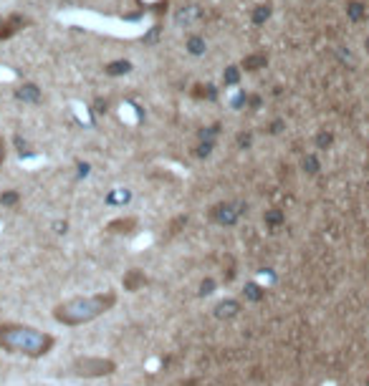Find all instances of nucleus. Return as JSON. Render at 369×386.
I'll list each match as a JSON object with an SVG mask.
<instances>
[{"label":"nucleus","instance_id":"obj_29","mask_svg":"<svg viewBox=\"0 0 369 386\" xmlns=\"http://www.w3.org/2000/svg\"><path fill=\"white\" fill-rule=\"evenodd\" d=\"M245 101H248V104H251L253 109H258V106H261V99H258V96H248Z\"/></svg>","mask_w":369,"mask_h":386},{"label":"nucleus","instance_id":"obj_8","mask_svg":"<svg viewBox=\"0 0 369 386\" xmlns=\"http://www.w3.org/2000/svg\"><path fill=\"white\" fill-rule=\"evenodd\" d=\"M142 285H147V278H144L142 270H129V273L124 275V288H127V290H139Z\"/></svg>","mask_w":369,"mask_h":386},{"label":"nucleus","instance_id":"obj_6","mask_svg":"<svg viewBox=\"0 0 369 386\" xmlns=\"http://www.w3.org/2000/svg\"><path fill=\"white\" fill-rule=\"evenodd\" d=\"M266 63H268V56L266 53H248L240 61V68H245V71H261V68H266Z\"/></svg>","mask_w":369,"mask_h":386},{"label":"nucleus","instance_id":"obj_28","mask_svg":"<svg viewBox=\"0 0 369 386\" xmlns=\"http://www.w3.org/2000/svg\"><path fill=\"white\" fill-rule=\"evenodd\" d=\"M89 169H91V167H89L86 162H79V174H81V177H86V174H89Z\"/></svg>","mask_w":369,"mask_h":386},{"label":"nucleus","instance_id":"obj_27","mask_svg":"<svg viewBox=\"0 0 369 386\" xmlns=\"http://www.w3.org/2000/svg\"><path fill=\"white\" fill-rule=\"evenodd\" d=\"M245 99H248L245 94H240V96H235V99H233V106H235V109H238V106H243V104H245Z\"/></svg>","mask_w":369,"mask_h":386},{"label":"nucleus","instance_id":"obj_4","mask_svg":"<svg viewBox=\"0 0 369 386\" xmlns=\"http://www.w3.org/2000/svg\"><path fill=\"white\" fill-rule=\"evenodd\" d=\"M238 217H240V207L233 205V202H223V205L213 207V220L220 222V225H235Z\"/></svg>","mask_w":369,"mask_h":386},{"label":"nucleus","instance_id":"obj_33","mask_svg":"<svg viewBox=\"0 0 369 386\" xmlns=\"http://www.w3.org/2000/svg\"><path fill=\"white\" fill-rule=\"evenodd\" d=\"M364 48H366V53H369V36H366V41H364Z\"/></svg>","mask_w":369,"mask_h":386},{"label":"nucleus","instance_id":"obj_7","mask_svg":"<svg viewBox=\"0 0 369 386\" xmlns=\"http://www.w3.org/2000/svg\"><path fill=\"white\" fill-rule=\"evenodd\" d=\"M238 311H240L238 300H220L215 305V316L218 318H233V316H238Z\"/></svg>","mask_w":369,"mask_h":386},{"label":"nucleus","instance_id":"obj_20","mask_svg":"<svg viewBox=\"0 0 369 386\" xmlns=\"http://www.w3.org/2000/svg\"><path fill=\"white\" fill-rule=\"evenodd\" d=\"M243 293H245L248 300H261V298H263V290H261V285H256V283H248Z\"/></svg>","mask_w":369,"mask_h":386},{"label":"nucleus","instance_id":"obj_31","mask_svg":"<svg viewBox=\"0 0 369 386\" xmlns=\"http://www.w3.org/2000/svg\"><path fill=\"white\" fill-rule=\"evenodd\" d=\"M53 227H56V233H66V227H69V222H56Z\"/></svg>","mask_w":369,"mask_h":386},{"label":"nucleus","instance_id":"obj_34","mask_svg":"<svg viewBox=\"0 0 369 386\" xmlns=\"http://www.w3.org/2000/svg\"><path fill=\"white\" fill-rule=\"evenodd\" d=\"M3 23H6V21H3V18H0V28H3Z\"/></svg>","mask_w":369,"mask_h":386},{"label":"nucleus","instance_id":"obj_30","mask_svg":"<svg viewBox=\"0 0 369 386\" xmlns=\"http://www.w3.org/2000/svg\"><path fill=\"white\" fill-rule=\"evenodd\" d=\"M3 159H6V141L0 136V164H3Z\"/></svg>","mask_w":369,"mask_h":386},{"label":"nucleus","instance_id":"obj_24","mask_svg":"<svg viewBox=\"0 0 369 386\" xmlns=\"http://www.w3.org/2000/svg\"><path fill=\"white\" fill-rule=\"evenodd\" d=\"M213 288H215V283H213L210 278H205V280L200 283V295H210V293H213Z\"/></svg>","mask_w":369,"mask_h":386},{"label":"nucleus","instance_id":"obj_21","mask_svg":"<svg viewBox=\"0 0 369 386\" xmlns=\"http://www.w3.org/2000/svg\"><path fill=\"white\" fill-rule=\"evenodd\" d=\"M331 144H334V134H331V131H321V134L316 136V146H319V149H329Z\"/></svg>","mask_w":369,"mask_h":386},{"label":"nucleus","instance_id":"obj_14","mask_svg":"<svg viewBox=\"0 0 369 386\" xmlns=\"http://www.w3.org/2000/svg\"><path fill=\"white\" fill-rule=\"evenodd\" d=\"M364 13H366V8L359 3V0H351V3L346 6V16H349V21H354V23H356V21H361V18H364Z\"/></svg>","mask_w":369,"mask_h":386},{"label":"nucleus","instance_id":"obj_25","mask_svg":"<svg viewBox=\"0 0 369 386\" xmlns=\"http://www.w3.org/2000/svg\"><path fill=\"white\" fill-rule=\"evenodd\" d=\"M281 129H283V121H281V119H276V121L268 126V131H271V134H281Z\"/></svg>","mask_w":369,"mask_h":386},{"label":"nucleus","instance_id":"obj_19","mask_svg":"<svg viewBox=\"0 0 369 386\" xmlns=\"http://www.w3.org/2000/svg\"><path fill=\"white\" fill-rule=\"evenodd\" d=\"M263 220H266V225H271V227H278V225L283 222V212H281V210H268Z\"/></svg>","mask_w":369,"mask_h":386},{"label":"nucleus","instance_id":"obj_2","mask_svg":"<svg viewBox=\"0 0 369 386\" xmlns=\"http://www.w3.org/2000/svg\"><path fill=\"white\" fill-rule=\"evenodd\" d=\"M114 303H116V298H114L111 293H101V295H81V298H71V300L56 305L53 316H56L58 323L79 326V323H89V321L99 318V316L106 313Z\"/></svg>","mask_w":369,"mask_h":386},{"label":"nucleus","instance_id":"obj_18","mask_svg":"<svg viewBox=\"0 0 369 386\" xmlns=\"http://www.w3.org/2000/svg\"><path fill=\"white\" fill-rule=\"evenodd\" d=\"M301 167H303L309 174H316V172H319V159H316L314 154H306V157L301 159Z\"/></svg>","mask_w":369,"mask_h":386},{"label":"nucleus","instance_id":"obj_9","mask_svg":"<svg viewBox=\"0 0 369 386\" xmlns=\"http://www.w3.org/2000/svg\"><path fill=\"white\" fill-rule=\"evenodd\" d=\"M271 13H273L271 3H261V6H256V8H253V13H251V21H253L256 26H263V23L271 18Z\"/></svg>","mask_w":369,"mask_h":386},{"label":"nucleus","instance_id":"obj_5","mask_svg":"<svg viewBox=\"0 0 369 386\" xmlns=\"http://www.w3.org/2000/svg\"><path fill=\"white\" fill-rule=\"evenodd\" d=\"M16 96L26 104H36V101H41V89L36 84H21L16 89Z\"/></svg>","mask_w":369,"mask_h":386},{"label":"nucleus","instance_id":"obj_1","mask_svg":"<svg viewBox=\"0 0 369 386\" xmlns=\"http://www.w3.org/2000/svg\"><path fill=\"white\" fill-rule=\"evenodd\" d=\"M53 346V338L48 333H41L28 326H16V323H3L0 326V348L11 353H26V356H43Z\"/></svg>","mask_w":369,"mask_h":386},{"label":"nucleus","instance_id":"obj_23","mask_svg":"<svg viewBox=\"0 0 369 386\" xmlns=\"http://www.w3.org/2000/svg\"><path fill=\"white\" fill-rule=\"evenodd\" d=\"M218 136V126H210V129H203L200 131V141H213Z\"/></svg>","mask_w":369,"mask_h":386},{"label":"nucleus","instance_id":"obj_26","mask_svg":"<svg viewBox=\"0 0 369 386\" xmlns=\"http://www.w3.org/2000/svg\"><path fill=\"white\" fill-rule=\"evenodd\" d=\"M238 146L248 149V146H251V134H240V136H238Z\"/></svg>","mask_w":369,"mask_h":386},{"label":"nucleus","instance_id":"obj_13","mask_svg":"<svg viewBox=\"0 0 369 386\" xmlns=\"http://www.w3.org/2000/svg\"><path fill=\"white\" fill-rule=\"evenodd\" d=\"M129 200H132L129 189H114V192H109V197H106L109 205H127Z\"/></svg>","mask_w":369,"mask_h":386},{"label":"nucleus","instance_id":"obj_11","mask_svg":"<svg viewBox=\"0 0 369 386\" xmlns=\"http://www.w3.org/2000/svg\"><path fill=\"white\" fill-rule=\"evenodd\" d=\"M104 71H106V76H124L132 71V63L129 61H111V63H106Z\"/></svg>","mask_w":369,"mask_h":386},{"label":"nucleus","instance_id":"obj_32","mask_svg":"<svg viewBox=\"0 0 369 386\" xmlns=\"http://www.w3.org/2000/svg\"><path fill=\"white\" fill-rule=\"evenodd\" d=\"M96 111H99V114H106V104H101V101H96Z\"/></svg>","mask_w":369,"mask_h":386},{"label":"nucleus","instance_id":"obj_22","mask_svg":"<svg viewBox=\"0 0 369 386\" xmlns=\"http://www.w3.org/2000/svg\"><path fill=\"white\" fill-rule=\"evenodd\" d=\"M210 151H213V141H200L198 149H195L198 157H210Z\"/></svg>","mask_w":369,"mask_h":386},{"label":"nucleus","instance_id":"obj_15","mask_svg":"<svg viewBox=\"0 0 369 386\" xmlns=\"http://www.w3.org/2000/svg\"><path fill=\"white\" fill-rule=\"evenodd\" d=\"M238 81H240V66H228L223 71V84L225 86H235Z\"/></svg>","mask_w":369,"mask_h":386},{"label":"nucleus","instance_id":"obj_3","mask_svg":"<svg viewBox=\"0 0 369 386\" xmlns=\"http://www.w3.org/2000/svg\"><path fill=\"white\" fill-rule=\"evenodd\" d=\"M114 368H116L114 361L99 358V356H84V358H76V363H74V371L79 376H89V378H94V376H109V373H114Z\"/></svg>","mask_w":369,"mask_h":386},{"label":"nucleus","instance_id":"obj_17","mask_svg":"<svg viewBox=\"0 0 369 386\" xmlns=\"http://www.w3.org/2000/svg\"><path fill=\"white\" fill-rule=\"evenodd\" d=\"M18 200H21V195L16 189H8V192L0 195V205H3V207H13V205H18Z\"/></svg>","mask_w":369,"mask_h":386},{"label":"nucleus","instance_id":"obj_12","mask_svg":"<svg viewBox=\"0 0 369 386\" xmlns=\"http://www.w3.org/2000/svg\"><path fill=\"white\" fill-rule=\"evenodd\" d=\"M137 227V220L134 217H127V220H114L109 222V233H132Z\"/></svg>","mask_w":369,"mask_h":386},{"label":"nucleus","instance_id":"obj_10","mask_svg":"<svg viewBox=\"0 0 369 386\" xmlns=\"http://www.w3.org/2000/svg\"><path fill=\"white\" fill-rule=\"evenodd\" d=\"M184 48H188V53H193V56H203V53L208 51V46H205V38H203V36H190V38H188V43H184Z\"/></svg>","mask_w":369,"mask_h":386},{"label":"nucleus","instance_id":"obj_16","mask_svg":"<svg viewBox=\"0 0 369 386\" xmlns=\"http://www.w3.org/2000/svg\"><path fill=\"white\" fill-rule=\"evenodd\" d=\"M21 23H23L21 18H11V21H6V23H3V28H0V41L8 38V36H13V33L18 31V26H21Z\"/></svg>","mask_w":369,"mask_h":386}]
</instances>
